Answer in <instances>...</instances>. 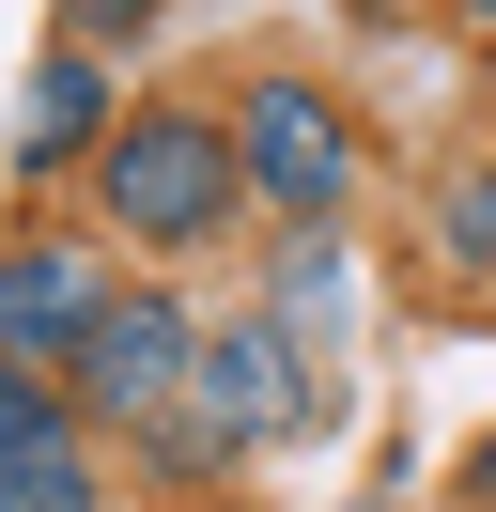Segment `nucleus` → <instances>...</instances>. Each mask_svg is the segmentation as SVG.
I'll return each instance as SVG.
<instances>
[{
  "instance_id": "obj_8",
  "label": "nucleus",
  "mask_w": 496,
  "mask_h": 512,
  "mask_svg": "<svg viewBox=\"0 0 496 512\" xmlns=\"http://www.w3.org/2000/svg\"><path fill=\"white\" fill-rule=\"evenodd\" d=\"M78 435V404H62V373H31V357H0V466L16 450H62Z\"/></svg>"
},
{
  "instance_id": "obj_11",
  "label": "nucleus",
  "mask_w": 496,
  "mask_h": 512,
  "mask_svg": "<svg viewBox=\"0 0 496 512\" xmlns=\"http://www.w3.org/2000/svg\"><path fill=\"white\" fill-rule=\"evenodd\" d=\"M140 16H155V0H62V32H78V47H124Z\"/></svg>"
},
{
  "instance_id": "obj_6",
  "label": "nucleus",
  "mask_w": 496,
  "mask_h": 512,
  "mask_svg": "<svg viewBox=\"0 0 496 512\" xmlns=\"http://www.w3.org/2000/svg\"><path fill=\"white\" fill-rule=\"evenodd\" d=\"M109 125H124V109H109V47L62 32L47 63L16 78V171H93V156H109Z\"/></svg>"
},
{
  "instance_id": "obj_9",
  "label": "nucleus",
  "mask_w": 496,
  "mask_h": 512,
  "mask_svg": "<svg viewBox=\"0 0 496 512\" xmlns=\"http://www.w3.org/2000/svg\"><path fill=\"white\" fill-rule=\"evenodd\" d=\"M341 295H357L341 280V233H295V249H279V326L310 342V326H341Z\"/></svg>"
},
{
  "instance_id": "obj_7",
  "label": "nucleus",
  "mask_w": 496,
  "mask_h": 512,
  "mask_svg": "<svg viewBox=\"0 0 496 512\" xmlns=\"http://www.w3.org/2000/svg\"><path fill=\"white\" fill-rule=\"evenodd\" d=\"M0 512H109V435H62L0 466Z\"/></svg>"
},
{
  "instance_id": "obj_12",
  "label": "nucleus",
  "mask_w": 496,
  "mask_h": 512,
  "mask_svg": "<svg viewBox=\"0 0 496 512\" xmlns=\"http://www.w3.org/2000/svg\"><path fill=\"white\" fill-rule=\"evenodd\" d=\"M450 497H465V512H496V435L465 450V481H450Z\"/></svg>"
},
{
  "instance_id": "obj_4",
  "label": "nucleus",
  "mask_w": 496,
  "mask_h": 512,
  "mask_svg": "<svg viewBox=\"0 0 496 512\" xmlns=\"http://www.w3.org/2000/svg\"><path fill=\"white\" fill-rule=\"evenodd\" d=\"M186 373H202V326L171 311V295H109V326H93L78 357H62V404H78V435H109V450H155L186 419Z\"/></svg>"
},
{
  "instance_id": "obj_5",
  "label": "nucleus",
  "mask_w": 496,
  "mask_h": 512,
  "mask_svg": "<svg viewBox=\"0 0 496 512\" xmlns=\"http://www.w3.org/2000/svg\"><path fill=\"white\" fill-rule=\"evenodd\" d=\"M109 295H124V264L93 249V233H16V249H0V357L62 373V357L109 326Z\"/></svg>"
},
{
  "instance_id": "obj_2",
  "label": "nucleus",
  "mask_w": 496,
  "mask_h": 512,
  "mask_svg": "<svg viewBox=\"0 0 496 512\" xmlns=\"http://www.w3.org/2000/svg\"><path fill=\"white\" fill-rule=\"evenodd\" d=\"M248 218V171H233V125L217 109H124L109 156H93V233L124 249H217Z\"/></svg>"
},
{
  "instance_id": "obj_3",
  "label": "nucleus",
  "mask_w": 496,
  "mask_h": 512,
  "mask_svg": "<svg viewBox=\"0 0 496 512\" xmlns=\"http://www.w3.org/2000/svg\"><path fill=\"white\" fill-rule=\"evenodd\" d=\"M233 171H248V202H264L279 233H326L341 202H357V171H372V140H357V109L326 94V78H233Z\"/></svg>"
},
{
  "instance_id": "obj_13",
  "label": "nucleus",
  "mask_w": 496,
  "mask_h": 512,
  "mask_svg": "<svg viewBox=\"0 0 496 512\" xmlns=\"http://www.w3.org/2000/svg\"><path fill=\"white\" fill-rule=\"evenodd\" d=\"M465 32H481V47H496V0H465Z\"/></svg>"
},
{
  "instance_id": "obj_10",
  "label": "nucleus",
  "mask_w": 496,
  "mask_h": 512,
  "mask_svg": "<svg viewBox=\"0 0 496 512\" xmlns=\"http://www.w3.org/2000/svg\"><path fill=\"white\" fill-rule=\"evenodd\" d=\"M434 233H450V264H481V280H496V140L434 187Z\"/></svg>"
},
{
  "instance_id": "obj_1",
  "label": "nucleus",
  "mask_w": 496,
  "mask_h": 512,
  "mask_svg": "<svg viewBox=\"0 0 496 512\" xmlns=\"http://www.w3.org/2000/svg\"><path fill=\"white\" fill-rule=\"evenodd\" d=\"M310 419H326V388H310V342H295L279 311H233V326H202L186 419L140 450V466H186V481H217V466H264V450H295Z\"/></svg>"
}]
</instances>
